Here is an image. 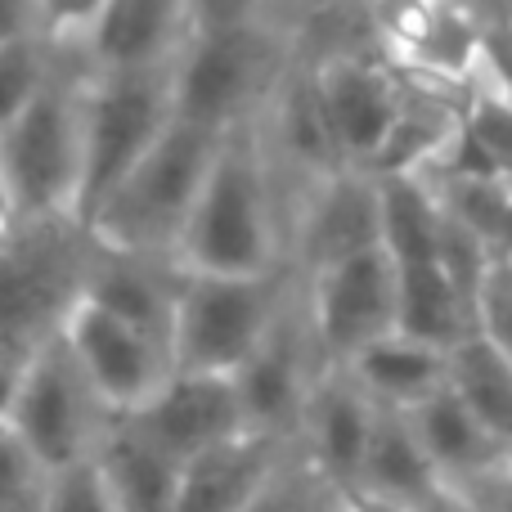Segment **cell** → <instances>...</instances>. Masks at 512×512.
Instances as JSON below:
<instances>
[{
  "label": "cell",
  "mask_w": 512,
  "mask_h": 512,
  "mask_svg": "<svg viewBox=\"0 0 512 512\" xmlns=\"http://www.w3.org/2000/svg\"><path fill=\"white\" fill-rule=\"evenodd\" d=\"M171 265L198 274L288 270V194L256 122L225 131Z\"/></svg>",
  "instance_id": "cell-1"
},
{
  "label": "cell",
  "mask_w": 512,
  "mask_h": 512,
  "mask_svg": "<svg viewBox=\"0 0 512 512\" xmlns=\"http://www.w3.org/2000/svg\"><path fill=\"white\" fill-rule=\"evenodd\" d=\"M221 140L225 135L176 117L162 131V140L126 171L122 185L99 203V212L81 230V243L104 252L171 261Z\"/></svg>",
  "instance_id": "cell-2"
},
{
  "label": "cell",
  "mask_w": 512,
  "mask_h": 512,
  "mask_svg": "<svg viewBox=\"0 0 512 512\" xmlns=\"http://www.w3.org/2000/svg\"><path fill=\"white\" fill-rule=\"evenodd\" d=\"M292 59H297V27L288 23L189 32L171 59L176 117L216 135L248 126L265 113Z\"/></svg>",
  "instance_id": "cell-3"
},
{
  "label": "cell",
  "mask_w": 512,
  "mask_h": 512,
  "mask_svg": "<svg viewBox=\"0 0 512 512\" xmlns=\"http://www.w3.org/2000/svg\"><path fill=\"white\" fill-rule=\"evenodd\" d=\"M81 77L86 63L68 59L59 77L0 131V167L14 194L18 230L54 225L72 234L81 189Z\"/></svg>",
  "instance_id": "cell-4"
},
{
  "label": "cell",
  "mask_w": 512,
  "mask_h": 512,
  "mask_svg": "<svg viewBox=\"0 0 512 512\" xmlns=\"http://www.w3.org/2000/svg\"><path fill=\"white\" fill-rule=\"evenodd\" d=\"M176 122L171 104V63L135 72H86L81 77V189L72 234L90 225L108 194L126 180V171L162 140Z\"/></svg>",
  "instance_id": "cell-5"
},
{
  "label": "cell",
  "mask_w": 512,
  "mask_h": 512,
  "mask_svg": "<svg viewBox=\"0 0 512 512\" xmlns=\"http://www.w3.org/2000/svg\"><path fill=\"white\" fill-rule=\"evenodd\" d=\"M292 288H297L292 265L274 274L176 270L171 364L189 373H234L270 333Z\"/></svg>",
  "instance_id": "cell-6"
},
{
  "label": "cell",
  "mask_w": 512,
  "mask_h": 512,
  "mask_svg": "<svg viewBox=\"0 0 512 512\" xmlns=\"http://www.w3.org/2000/svg\"><path fill=\"white\" fill-rule=\"evenodd\" d=\"M108 409L95 400L90 382L81 378L72 351L63 346L59 328H41L36 342L18 351V382L9 400V432L41 459V468L63 472L95 454L108 427Z\"/></svg>",
  "instance_id": "cell-7"
},
{
  "label": "cell",
  "mask_w": 512,
  "mask_h": 512,
  "mask_svg": "<svg viewBox=\"0 0 512 512\" xmlns=\"http://www.w3.org/2000/svg\"><path fill=\"white\" fill-rule=\"evenodd\" d=\"M297 50L310 63L315 95L319 108H324L328 131H333L342 167L373 171L400 108H405V81H400L396 63H387L373 45L310 50V45L297 41Z\"/></svg>",
  "instance_id": "cell-8"
},
{
  "label": "cell",
  "mask_w": 512,
  "mask_h": 512,
  "mask_svg": "<svg viewBox=\"0 0 512 512\" xmlns=\"http://www.w3.org/2000/svg\"><path fill=\"white\" fill-rule=\"evenodd\" d=\"M59 328L63 346L72 351L81 378L90 382L95 400L113 418L140 414L153 396L162 391V382L176 373L171 351L162 342H153L149 333L131 328L126 319L99 310L95 301H86L81 292L68 288L63 306L50 319Z\"/></svg>",
  "instance_id": "cell-9"
},
{
  "label": "cell",
  "mask_w": 512,
  "mask_h": 512,
  "mask_svg": "<svg viewBox=\"0 0 512 512\" xmlns=\"http://www.w3.org/2000/svg\"><path fill=\"white\" fill-rule=\"evenodd\" d=\"M319 373H324V355H319L315 333H310L306 292H301V274H297V288L288 292L283 310L274 315L270 333L234 369V387H239L248 432L292 441L301 423V405H306Z\"/></svg>",
  "instance_id": "cell-10"
},
{
  "label": "cell",
  "mask_w": 512,
  "mask_h": 512,
  "mask_svg": "<svg viewBox=\"0 0 512 512\" xmlns=\"http://www.w3.org/2000/svg\"><path fill=\"white\" fill-rule=\"evenodd\" d=\"M373 50L409 72L450 81L481 77L486 14L468 0H360Z\"/></svg>",
  "instance_id": "cell-11"
},
{
  "label": "cell",
  "mask_w": 512,
  "mask_h": 512,
  "mask_svg": "<svg viewBox=\"0 0 512 512\" xmlns=\"http://www.w3.org/2000/svg\"><path fill=\"white\" fill-rule=\"evenodd\" d=\"M301 292L324 364H342L373 337L396 333V261L387 248L355 252L306 274Z\"/></svg>",
  "instance_id": "cell-12"
},
{
  "label": "cell",
  "mask_w": 512,
  "mask_h": 512,
  "mask_svg": "<svg viewBox=\"0 0 512 512\" xmlns=\"http://www.w3.org/2000/svg\"><path fill=\"white\" fill-rule=\"evenodd\" d=\"M382 248L378 180L369 171H333L310 185L288 212V265L306 274L337 265L355 252Z\"/></svg>",
  "instance_id": "cell-13"
},
{
  "label": "cell",
  "mask_w": 512,
  "mask_h": 512,
  "mask_svg": "<svg viewBox=\"0 0 512 512\" xmlns=\"http://www.w3.org/2000/svg\"><path fill=\"white\" fill-rule=\"evenodd\" d=\"M126 418H131L162 454H171L180 468H185L189 459H198V454H207V450H216V445L248 432L234 373L176 369L140 414H126Z\"/></svg>",
  "instance_id": "cell-14"
},
{
  "label": "cell",
  "mask_w": 512,
  "mask_h": 512,
  "mask_svg": "<svg viewBox=\"0 0 512 512\" xmlns=\"http://www.w3.org/2000/svg\"><path fill=\"white\" fill-rule=\"evenodd\" d=\"M405 423L427 450L432 468L441 472V481L450 486L459 508H468L472 495H481L490 481H499L512 468V450L463 405V396L450 382L427 400H418L414 409H405Z\"/></svg>",
  "instance_id": "cell-15"
},
{
  "label": "cell",
  "mask_w": 512,
  "mask_h": 512,
  "mask_svg": "<svg viewBox=\"0 0 512 512\" xmlns=\"http://www.w3.org/2000/svg\"><path fill=\"white\" fill-rule=\"evenodd\" d=\"M373 423H378V405L355 387V378L342 364H324V373L315 378L306 405H301L297 441L306 459L319 468V477L342 490L360 481Z\"/></svg>",
  "instance_id": "cell-16"
},
{
  "label": "cell",
  "mask_w": 512,
  "mask_h": 512,
  "mask_svg": "<svg viewBox=\"0 0 512 512\" xmlns=\"http://www.w3.org/2000/svg\"><path fill=\"white\" fill-rule=\"evenodd\" d=\"M72 292H81L99 310L126 319L171 351V319H176V265L171 261L104 252L86 243V261H81Z\"/></svg>",
  "instance_id": "cell-17"
},
{
  "label": "cell",
  "mask_w": 512,
  "mask_h": 512,
  "mask_svg": "<svg viewBox=\"0 0 512 512\" xmlns=\"http://www.w3.org/2000/svg\"><path fill=\"white\" fill-rule=\"evenodd\" d=\"M185 0H104L81 63L86 72L167 68L185 45Z\"/></svg>",
  "instance_id": "cell-18"
},
{
  "label": "cell",
  "mask_w": 512,
  "mask_h": 512,
  "mask_svg": "<svg viewBox=\"0 0 512 512\" xmlns=\"http://www.w3.org/2000/svg\"><path fill=\"white\" fill-rule=\"evenodd\" d=\"M292 441H297V436H292ZM292 441L243 432V436H234V441L189 459L185 468H180L171 512H243L252 504L256 490L265 486V477L274 472V463L288 454Z\"/></svg>",
  "instance_id": "cell-19"
},
{
  "label": "cell",
  "mask_w": 512,
  "mask_h": 512,
  "mask_svg": "<svg viewBox=\"0 0 512 512\" xmlns=\"http://www.w3.org/2000/svg\"><path fill=\"white\" fill-rule=\"evenodd\" d=\"M355 486L373 490V495H387L414 512H463L454 504L450 486L441 481V472L432 468L427 450L418 445V436L409 432L405 414H396V409H378L373 441Z\"/></svg>",
  "instance_id": "cell-20"
},
{
  "label": "cell",
  "mask_w": 512,
  "mask_h": 512,
  "mask_svg": "<svg viewBox=\"0 0 512 512\" xmlns=\"http://www.w3.org/2000/svg\"><path fill=\"white\" fill-rule=\"evenodd\" d=\"M90 463L117 512H171L180 463L162 454L131 418H108Z\"/></svg>",
  "instance_id": "cell-21"
},
{
  "label": "cell",
  "mask_w": 512,
  "mask_h": 512,
  "mask_svg": "<svg viewBox=\"0 0 512 512\" xmlns=\"http://www.w3.org/2000/svg\"><path fill=\"white\" fill-rule=\"evenodd\" d=\"M342 369L378 409L405 414L450 382V351L405 333H382L369 346H360L351 360H342Z\"/></svg>",
  "instance_id": "cell-22"
},
{
  "label": "cell",
  "mask_w": 512,
  "mask_h": 512,
  "mask_svg": "<svg viewBox=\"0 0 512 512\" xmlns=\"http://www.w3.org/2000/svg\"><path fill=\"white\" fill-rule=\"evenodd\" d=\"M396 333L454 351L477 337V315L441 261H396Z\"/></svg>",
  "instance_id": "cell-23"
},
{
  "label": "cell",
  "mask_w": 512,
  "mask_h": 512,
  "mask_svg": "<svg viewBox=\"0 0 512 512\" xmlns=\"http://www.w3.org/2000/svg\"><path fill=\"white\" fill-rule=\"evenodd\" d=\"M378 180V216H382V248L391 261H436L441 252L445 212L432 185L418 171H396Z\"/></svg>",
  "instance_id": "cell-24"
},
{
  "label": "cell",
  "mask_w": 512,
  "mask_h": 512,
  "mask_svg": "<svg viewBox=\"0 0 512 512\" xmlns=\"http://www.w3.org/2000/svg\"><path fill=\"white\" fill-rule=\"evenodd\" d=\"M450 387L463 405L512 450V360L481 337H468L450 351Z\"/></svg>",
  "instance_id": "cell-25"
},
{
  "label": "cell",
  "mask_w": 512,
  "mask_h": 512,
  "mask_svg": "<svg viewBox=\"0 0 512 512\" xmlns=\"http://www.w3.org/2000/svg\"><path fill=\"white\" fill-rule=\"evenodd\" d=\"M68 59L72 54H59L36 32H23L9 45H0V131L59 77V68Z\"/></svg>",
  "instance_id": "cell-26"
},
{
  "label": "cell",
  "mask_w": 512,
  "mask_h": 512,
  "mask_svg": "<svg viewBox=\"0 0 512 512\" xmlns=\"http://www.w3.org/2000/svg\"><path fill=\"white\" fill-rule=\"evenodd\" d=\"M324 490H328V481L319 477V468L306 459L301 441H292L288 454L274 463V472L265 477V486L256 490L252 504L243 512H310Z\"/></svg>",
  "instance_id": "cell-27"
},
{
  "label": "cell",
  "mask_w": 512,
  "mask_h": 512,
  "mask_svg": "<svg viewBox=\"0 0 512 512\" xmlns=\"http://www.w3.org/2000/svg\"><path fill=\"white\" fill-rule=\"evenodd\" d=\"M45 486L50 472L5 423L0 427V512H41Z\"/></svg>",
  "instance_id": "cell-28"
},
{
  "label": "cell",
  "mask_w": 512,
  "mask_h": 512,
  "mask_svg": "<svg viewBox=\"0 0 512 512\" xmlns=\"http://www.w3.org/2000/svg\"><path fill=\"white\" fill-rule=\"evenodd\" d=\"M472 315H477L481 342H490L512 360V256H490L486 274L477 283Z\"/></svg>",
  "instance_id": "cell-29"
},
{
  "label": "cell",
  "mask_w": 512,
  "mask_h": 512,
  "mask_svg": "<svg viewBox=\"0 0 512 512\" xmlns=\"http://www.w3.org/2000/svg\"><path fill=\"white\" fill-rule=\"evenodd\" d=\"M99 14H104V0H36V36L50 41L59 54L81 59Z\"/></svg>",
  "instance_id": "cell-30"
},
{
  "label": "cell",
  "mask_w": 512,
  "mask_h": 512,
  "mask_svg": "<svg viewBox=\"0 0 512 512\" xmlns=\"http://www.w3.org/2000/svg\"><path fill=\"white\" fill-rule=\"evenodd\" d=\"M189 32H230L252 23H283V0H185Z\"/></svg>",
  "instance_id": "cell-31"
},
{
  "label": "cell",
  "mask_w": 512,
  "mask_h": 512,
  "mask_svg": "<svg viewBox=\"0 0 512 512\" xmlns=\"http://www.w3.org/2000/svg\"><path fill=\"white\" fill-rule=\"evenodd\" d=\"M41 512H117L108 499L104 481H99L95 463H77V468H63L50 477L41 499Z\"/></svg>",
  "instance_id": "cell-32"
},
{
  "label": "cell",
  "mask_w": 512,
  "mask_h": 512,
  "mask_svg": "<svg viewBox=\"0 0 512 512\" xmlns=\"http://www.w3.org/2000/svg\"><path fill=\"white\" fill-rule=\"evenodd\" d=\"M481 81L512 104V18L490 14L481 32Z\"/></svg>",
  "instance_id": "cell-33"
},
{
  "label": "cell",
  "mask_w": 512,
  "mask_h": 512,
  "mask_svg": "<svg viewBox=\"0 0 512 512\" xmlns=\"http://www.w3.org/2000/svg\"><path fill=\"white\" fill-rule=\"evenodd\" d=\"M36 32V0H0V45Z\"/></svg>",
  "instance_id": "cell-34"
},
{
  "label": "cell",
  "mask_w": 512,
  "mask_h": 512,
  "mask_svg": "<svg viewBox=\"0 0 512 512\" xmlns=\"http://www.w3.org/2000/svg\"><path fill=\"white\" fill-rule=\"evenodd\" d=\"M337 499H342V512H414L387 495H373V490H364V486H342Z\"/></svg>",
  "instance_id": "cell-35"
},
{
  "label": "cell",
  "mask_w": 512,
  "mask_h": 512,
  "mask_svg": "<svg viewBox=\"0 0 512 512\" xmlns=\"http://www.w3.org/2000/svg\"><path fill=\"white\" fill-rule=\"evenodd\" d=\"M18 382V355H0V427L9 423V400H14Z\"/></svg>",
  "instance_id": "cell-36"
},
{
  "label": "cell",
  "mask_w": 512,
  "mask_h": 512,
  "mask_svg": "<svg viewBox=\"0 0 512 512\" xmlns=\"http://www.w3.org/2000/svg\"><path fill=\"white\" fill-rule=\"evenodd\" d=\"M18 234V212H14V194H9V180H5V167H0V243Z\"/></svg>",
  "instance_id": "cell-37"
},
{
  "label": "cell",
  "mask_w": 512,
  "mask_h": 512,
  "mask_svg": "<svg viewBox=\"0 0 512 512\" xmlns=\"http://www.w3.org/2000/svg\"><path fill=\"white\" fill-rule=\"evenodd\" d=\"M310 512H342V499H337V486H328L324 495L315 499V508H310Z\"/></svg>",
  "instance_id": "cell-38"
},
{
  "label": "cell",
  "mask_w": 512,
  "mask_h": 512,
  "mask_svg": "<svg viewBox=\"0 0 512 512\" xmlns=\"http://www.w3.org/2000/svg\"><path fill=\"white\" fill-rule=\"evenodd\" d=\"M468 5L472 9H481V14H508V9H512V0H468Z\"/></svg>",
  "instance_id": "cell-39"
}]
</instances>
